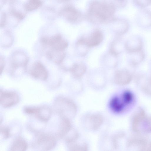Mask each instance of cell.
I'll return each instance as SVG.
<instances>
[{
	"label": "cell",
	"mask_w": 151,
	"mask_h": 151,
	"mask_svg": "<svg viewBox=\"0 0 151 151\" xmlns=\"http://www.w3.org/2000/svg\"><path fill=\"white\" fill-rule=\"evenodd\" d=\"M116 9L113 5L107 2L93 1L89 5L86 17L95 24L110 22L114 18Z\"/></svg>",
	"instance_id": "1"
},
{
	"label": "cell",
	"mask_w": 151,
	"mask_h": 151,
	"mask_svg": "<svg viewBox=\"0 0 151 151\" xmlns=\"http://www.w3.org/2000/svg\"><path fill=\"white\" fill-rule=\"evenodd\" d=\"M134 94L129 90H126L113 96L110 99L109 106L115 113L124 112L133 105L134 101Z\"/></svg>",
	"instance_id": "2"
},
{
	"label": "cell",
	"mask_w": 151,
	"mask_h": 151,
	"mask_svg": "<svg viewBox=\"0 0 151 151\" xmlns=\"http://www.w3.org/2000/svg\"><path fill=\"white\" fill-rule=\"evenodd\" d=\"M132 128L134 132L139 134L151 132V116L148 115L143 108H139L134 113Z\"/></svg>",
	"instance_id": "3"
},
{
	"label": "cell",
	"mask_w": 151,
	"mask_h": 151,
	"mask_svg": "<svg viewBox=\"0 0 151 151\" xmlns=\"http://www.w3.org/2000/svg\"><path fill=\"white\" fill-rule=\"evenodd\" d=\"M58 111L60 115L70 119L73 118L77 112V106L71 99L66 97H59L57 100Z\"/></svg>",
	"instance_id": "4"
},
{
	"label": "cell",
	"mask_w": 151,
	"mask_h": 151,
	"mask_svg": "<svg viewBox=\"0 0 151 151\" xmlns=\"http://www.w3.org/2000/svg\"><path fill=\"white\" fill-rule=\"evenodd\" d=\"M104 118L101 114L98 113H89L84 118L83 123L85 127L91 131L98 129L102 125Z\"/></svg>",
	"instance_id": "5"
},
{
	"label": "cell",
	"mask_w": 151,
	"mask_h": 151,
	"mask_svg": "<svg viewBox=\"0 0 151 151\" xmlns=\"http://www.w3.org/2000/svg\"><path fill=\"white\" fill-rule=\"evenodd\" d=\"M41 42L44 44L50 47L52 50L64 51L67 47V42L59 35L51 37H43Z\"/></svg>",
	"instance_id": "6"
},
{
	"label": "cell",
	"mask_w": 151,
	"mask_h": 151,
	"mask_svg": "<svg viewBox=\"0 0 151 151\" xmlns=\"http://www.w3.org/2000/svg\"><path fill=\"white\" fill-rule=\"evenodd\" d=\"M135 22L137 25L143 29L151 27V10L145 8L139 9L135 15Z\"/></svg>",
	"instance_id": "7"
},
{
	"label": "cell",
	"mask_w": 151,
	"mask_h": 151,
	"mask_svg": "<svg viewBox=\"0 0 151 151\" xmlns=\"http://www.w3.org/2000/svg\"><path fill=\"white\" fill-rule=\"evenodd\" d=\"M60 14L68 21L73 23H79L84 19L82 13L72 6L64 7L60 12Z\"/></svg>",
	"instance_id": "8"
},
{
	"label": "cell",
	"mask_w": 151,
	"mask_h": 151,
	"mask_svg": "<svg viewBox=\"0 0 151 151\" xmlns=\"http://www.w3.org/2000/svg\"><path fill=\"white\" fill-rule=\"evenodd\" d=\"M103 39L102 32L97 30L93 32L88 37H82L79 39L76 44L84 45L88 47H92L99 45Z\"/></svg>",
	"instance_id": "9"
},
{
	"label": "cell",
	"mask_w": 151,
	"mask_h": 151,
	"mask_svg": "<svg viewBox=\"0 0 151 151\" xmlns=\"http://www.w3.org/2000/svg\"><path fill=\"white\" fill-rule=\"evenodd\" d=\"M55 144V139L52 135L42 134L38 137L36 142V146L41 150H48L53 148Z\"/></svg>",
	"instance_id": "10"
},
{
	"label": "cell",
	"mask_w": 151,
	"mask_h": 151,
	"mask_svg": "<svg viewBox=\"0 0 151 151\" xmlns=\"http://www.w3.org/2000/svg\"><path fill=\"white\" fill-rule=\"evenodd\" d=\"M19 97L16 93L1 91L0 102L1 105L8 108L16 105L19 101Z\"/></svg>",
	"instance_id": "11"
},
{
	"label": "cell",
	"mask_w": 151,
	"mask_h": 151,
	"mask_svg": "<svg viewBox=\"0 0 151 151\" xmlns=\"http://www.w3.org/2000/svg\"><path fill=\"white\" fill-rule=\"evenodd\" d=\"M133 77V73L127 70L122 69L116 72L114 76V81L117 85L124 86L129 84Z\"/></svg>",
	"instance_id": "12"
},
{
	"label": "cell",
	"mask_w": 151,
	"mask_h": 151,
	"mask_svg": "<svg viewBox=\"0 0 151 151\" xmlns=\"http://www.w3.org/2000/svg\"><path fill=\"white\" fill-rule=\"evenodd\" d=\"M125 50L127 52L143 49V42L141 37L137 35L129 37L125 42Z\"/></svg>",
	"instance_id": "13"
},
{
	"label": "cell",
	"mask_w": 151,
	"mask_h": 151,
	"mask_svg": "<svg viewBox=\"0 0 151 151\" xmlns=\"http://www.w3.org/2000/svg\"><path fill=\"white\" fill-rule=\"evenodd\" d=\"M110 22L113 23L114 31L116 34L119 35L125 34L129 30V23L126 19L114 18Z\"/></svg>",
	"instance_id": "14"
},
{
	"label": "cell",
	"mask_w": 151,
	"mask_h": 151,
	"mask_svg": "<svg viewBox=\"0 0 151 151\" xmlns=\"http://www.w3.org/2000/svg\"><path fill=\"white\" fill-rule=\"evenodd\" d=\"M127 53V62L132 67H134L139 65L145 58V53L143 49Z\"/></svg>",
	"instance_id": "15"
},
{
	"label": "cell",
	"mask_w": 151,
	"mask_h": 151,
	"mask_svg": "<svg viewBox=\"0 0 151 151\" xmlns=\"http://www.w3.org/2000/svg\"><path fill=\"white\" fill-rule=\"evenodd\" d=\"M31 75L34 78L42 80L47 79L48 73L44 65L40 62L35 63L30 70Z\"/></svg>",
	"instance_id": "16"
},
{
	"label": "cell",
	"mask_w": 151,
	"mask_h": 151,
	"mask_svg": "<svg viewBox=\"0 0 151 151\" xmlns=\"http://www.w3.org/2000/svg\"><path fill=\"white\" fill-rule=\"evenodd\" d=\"M60 116L59 129L57 136L62 138L68 134L72 127L70 119L64 116Z\"/></svg>",
	"instance_id": "17"
},
{
	"label": "cell",
	"mask_w": 151,
	"mask_h": 151,
	"mask_svg": "<svg viewBox=\"0 0 151 151\" xmlns=\"http://www.w3.org/2000/svg\"><path fill=\"white\" fill-rule=\"evenodd\" d=\"M66 144L68 149L71 151H85L88 149L86 142L80 139L79 137Z\"/></svg>",
	"instance_id": "18"
},
{
	"label": "cell",
	"mask_w": 151,
	"mask_h": 151,
	"mask_svg": "<svg viewBox=\"0 0 151 151\" xmlns=\"http://www.w3.org/2000/svg\"><path fill=\"white\" fill-rule=\"evenodd\" d=\"M125 42H123L120 39L114 40L112 43L109 48L111 54L116 56L121 53L124 49L125 50Z\"/></svg>",
	"instance_id": "19"
},
{
	"label": "cell",
	"mask_w": 151,
	"mask_h": 151,
	"mask_svg": "<svg viewBox=\"0 0 151 151\" xmlns=\"http://www.w3.org/2000/svg\"><path fill=\"white\" fill-rule=\"evenodd\" d=\"M35 114L40 120L46 122L49 120L51 115L50 109L46 106L37 107Z\"/></svg>",
	"instance_id": "20"
},
{
	"label": "cell",
	"mask_w": 151,
	"mask_h": 151,
	"mask_svg": "<svg viewBox=\"0 0 151 151\" xmlns=\"http://www.w3.org/2000/svg\"><path fill=\"white\" fill-rule=\"evenodd\" d=\"M70 70L74 76L79 78L85 73L86 70V67L83 63H78L73 64Z\"/></svg>",
	"instance_id": "21"
},
{
	"label": "cell",
	"mask_w": 151,
	"mask_h": 151,
	"mask_svg": "<svg viewBox=\"0 0 151 151\" xmlns=\"http://www.w3.org/2000/svg\"><path fill=\"white\" fill-rule=\"evenodd\" d=\"M47 55L50 59L57 63H61L64 59L65 53L64 51L51 50L47 53Z\"/></svg>",
	"instance_id": "22"
},
{
	"label": "cell",
	"mask_w": 151,
	"mask_h": 151,
	"mask_svg": "<svg viewBox=\"0 0 151 151\" xmlns=\"http://www.w3.org/2000/svg\"><path fill=\"white\" fill-rule=\"evenodd\" d=\"M27 147L25 141L22 138L19 137L14 142L10 148L11 151H25Z\"/></svg>",
	"instance_id": "23"
},
{
	"label": "cell",
	"mask_w": 151,
	"mask_h": 151,
	"mask_svg": "<svg viewBox=\"0 0 151 151\" xmlns=\"http://www.w3.org/2000/svg\"><path fill=\"white\" fill-rule=\"evenodd\" d=\"M42 4L40 0H29L25 5V8L27 11H30L38 8Z\"/></svg>",
	"instance_id": "24"
},
{
	"label": "cell",
	"mask_w": 151,
	"mask_h": 151,
	"mask_svg": "<svg viewBox=\"0 0 151 151\" xmlns=\"http://www.w3.org/2000/svg\"><path fill=\"white\" fill-rule=\"evenodd\" d=\"M134 6L139 9L146 8L151 4L149 0H132Z\"/></svg>",
	"instance_id": "25"
},
{
	"label": "cell",
	"mask_w": 151,
	"mask_h": 151,
	"mask_svg": "<svg viewBox=\"0 0 151 151\" xmlns=\"http://www.w3.org/2000/svg\"><path fill=\"white\" fill-rule=\"evenodd\" d=\"M109 2H108L113 5L116 8H123L127 4V0H109Z\"/></svg>",
	"instance_id": "26"
},
{
	"label": "cell",
	"mask_w": 151,
	"mask_h": 151,
	"mask_svg": "<svg viewBox=\"0 0 151 151\" xmlns=\"http://www.w3.org/2000/svg\"><path fill=\"white\" fill-rule=\"evenodd\" d=\"M1 132L4 136L5 138L8 137L10 135V133L9 129L7 128H3L1 129Z\"/></svg>",
	"instance_id": "27"
},
{
	"label": "cell",
	"mask_w": 151,
	"mask_h": 151,
	"mask_svg": "<svg viewBox=\"0 0 151 151\" xmlns=\"http://www.w3.org/2000/svg\"><path fill=\"white\" fill-rule=\"evenodd\" d=\"M62 0L63 1H70V0L74 1L75 0Z\"/></svg>",
	"instance_id": "28"
},
{
	"label": "cell",
	"mask_w": 151,
	"mask_h": 151,
	"mask_svg": "<svg viewBox=\"0 0 151 151\" xmlns=\"http://www.w3.org/2000/svg\"><path fill=\"white\" fill-rule=\"evenodd\" d=\"M150 78L151 79V73L150 75L149 76Z\"/></svg>",
	"instance_id": "29"
},
{
	"label": "cell",
	"mask_w": 151,
	"mask_h": 151,
	"mask_svg": "<svg viewBox=\"0 0 151 151\" xmlns=\"http://www.w3.org/2000/svg\"><path fill=\"white\" fill-rule=\"evenodd\" d=\"M149 0L150 1V2H151V0Z\"/></svg>",
	"instance_id": "30"
}]
</instances>
